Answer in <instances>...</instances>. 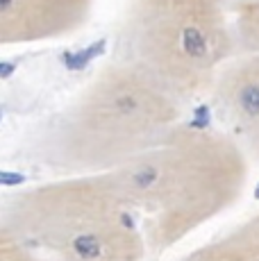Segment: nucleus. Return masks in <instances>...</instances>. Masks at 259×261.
<instances>
[{
  "label": "nucleus",
  "instance_id": "1",
  "mask_svg": "<svg viewBox=\"0 0 259 261\" xmlns=\"http://www.w3.org/2000/svg\"><path fill=\"white\" fill-rule=\"evenodd\" d=\"M180 118V100L112 57L39 125L30 157L55 177L109 175L157 145Z\"/></svg>",
  "mask_w": 259,
  "mask_h": 261
},
{
  "label": "nucleus",
  "instance_id": "2",
  "mask_svg": "<svg viewBox=\"0 0 259 261\" xmlns=\"http://www.w3.org/2000/svg\"><path fill=\"white\" fill-rule=\"evenodd\" d=\"M250 159L223 129L180 123L157 145L107 175L162 257L246 193Z\"/></svg>",
  "mask_w": 259,
  "mask_h": 261
},
{
  "label": "nucleus",
  "instance_id": "3",
  "mask_svg": "<svg viewBox=\"0 0 259 261\" xmlns=\"http://www.w3.org/2000/svg\"><path fill=\"white\" fill-rule=\"evenodd\" d=\"M0 234L30 261H146L137 218L107 175L55 177L7 195Z\"/></svg>",
  "mask_w": 259,
  "mask_h": 261
},
{
  "label": "nucleus",
  "instance_id": "4",
  "mask_svg": "<svg viewBox=\"0 0 259 261\" xmlns=\"http://www.w3.org/2000/svg\"><path fill=\"white\" fill-rule=\"evenodd\" d=\"M234 57L232 0H125L114 59L146 73L180 102L212 91Z\"/></svg>",
  "mask_w": 259,
  "mask_h": 261
},
{
  "label": "nucleus",
  "instance_id": "5",
  "mask_svg": "<svg viewBox=\"0 0 259 261\" xmlns=\"http://www.w3.org/2000/svg\"><path fill=\"white\" fill-rule=\"evenodd\" d=\"M207 95L221 129L259 164V55H237Z\"/></svg>",
  "mask_w": 259,
  "mask_h": 261
},
{
  "label": "nucleus",
  "instance_id": "6",
  "mask_svg": "<svg viewBox=\"0 0 259 261\" xmlns=\"http://www.w3.org/2000/svg\"><path fill=\"white\" fill-rule=\"evenodd\" d=\"M96 0H0V43L28 46L66 39L89 23Z\"/></svg>",
  "mask_w": 259,
  "mask_h": 261
},
{
  "label": "nucleus",
  "instance_id": "7",
  "mask_svg": "<svg viewBox=\"0 0 259 261\" xmlns=\"http://www.w3.org/2000/svg\"><path fill=\"white\" fill-rule=\"evenodd\" d=\"M237 55H259V0H232Z\"/></svg>",
  "mask_w": 259,
  "mask_h": 261
}]
</instances>
